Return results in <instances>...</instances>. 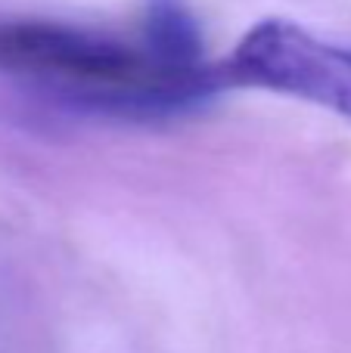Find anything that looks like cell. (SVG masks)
Segmentation results:
<instances>
[{"label":"cell","mask_w":351,"mask_h":353,"mask_svg":"<svg viewBox=\"0 0 351 353\" xmlns=\"http://www.w3.org/2000/svg\"><path fill=\"white\" fill-rule=\"evenodd\" d=\"M0 72L41 90L115 118H171L227 90L218 62L178 65L143 34H122L68 22H0Z\"/></svg>","instance_id":"obj_1"},{"label":"cell","mask_w":351,"mask_h":353,"mask_svg":"<svg viewBox=\"0 0 351 353\" xmlns=\"http://www.w3.org/2000/svg\"><path fill=\"white\" fill-rule=\"evenodd\" d=\"M224 87L283 93L351 121V47H339L290 19H261L218 62Z\"/></svg>","instance_id":"obj_2"},{"label":"cell","mask_w":351,"mask_h":353,"mask_svg":"<svg viewBox=\"0 0 351 353\" xmlns=\"http://www.w3.org/2000/svg\"><path fill=\"white\" fill-rule=\"evenodd\" d=\"M140 34L149 47L178 65H202V28L184 0H146Z\"/></svg>","instance_id":"obj_3"}]
</instances>
